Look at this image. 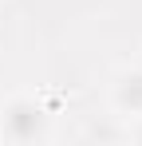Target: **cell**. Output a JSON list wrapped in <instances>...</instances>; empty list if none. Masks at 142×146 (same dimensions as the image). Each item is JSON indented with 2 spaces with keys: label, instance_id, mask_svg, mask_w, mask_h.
<instances>
[{
  "label": "cell",
  "instance_id": "obj_1",
  "mask_svg": "<svg viewBox=\"0 0 142 146\" xmlns=\"http://www.w3.org/2000/svg\"><path fill=\"white\" fill-rule=\"evenodd\" d=\"M51 138V111L36 95H8L0 99V142L36 146Z\"/></svg>",
  "mask_w": 142,
  "mask_h": 146
},
{
  "label": "cell",
  "instance_id": "obj_2",
  "mask_svg": "<svg viewBox=\"0 0 142 146\" xmlns=\"http://www.w3.org/2000/svg\"><path fill=\"white\" fill-rule=\"evenodd\" d=\"M111 111L122 115V119H134L142 115V67H122V71L111 79Z\"/></svg>",
  "mask_w": 142,
  "mask_h": 146
},
{
  "label": "cell",
  "instance_id": "obj_3",
  "mask_svg": "<svg viewBox=\"0 0 142 146\" xmlns=\"http://www.w3.org/2000/svg\"><path fill=\"white\" fill-rule=\"evenodd\" d=\"M126 138H130V142H142V115L126 119Z\"/></svg>",
  "mask_w": 142,
  "mask_h": 146
}]
</instances>
